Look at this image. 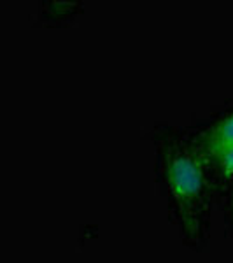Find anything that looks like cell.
Masks as SVG:
<instances>
[{"instance_id":"1","label":"cell","mask_w":233,"mask_h":263,"mask_svg":"<svg viewBox=\"0 0 233 263\" xmlns=\"http://www.w3.org/2000/svg\"><path fill=\"white\" fill-rule=\"evenodd\" d=\"M149 141L154 151V181L179 239L191 251L210 248L212 209L218 190L205 158L186 125L160 121Z\"/></svg>"},{"instance_id":"2","label":"cell","mask_w":233,"mask_h":263,"mask_svg":"<svg viewBox=\"0 0 233 263\" xmlns=\"http://www.w3.org/2000/svg\"><path fill=\"white\" fill-rule=\"evenodd\" d=\"M212 172L218 202L233 184V100L186 125Z\"/></svg>"},{"instance_id":"3","label":"cell","mask_w":233,"mask_h":263,"mask_svg":"<svg viewBox=\"0 0 233 263\" xmlns=\"http://www.w3.org/2000/svg\"><path fill=\"white\" fill-rule=\"evenodd\" d=\"M39 21L48 27H63L72 23L84 12V2H69V0H41Z\"/></svg>"},{"instance_id":"4","label":"cell","mask_w":233,"mask_h":263,"mask_svg":"<svg viewBox=\"0 0 233 263\" xmlns=\"http://www.w3.org/2000/svg\"><path fill=\"white\" fill-rule=\"evenodd\" d=\"M219 203H221V211H223L224 228H226L228 237H230L233 242V184L223 193V197L219 198Z\"/></svg>"}]
</instances>
